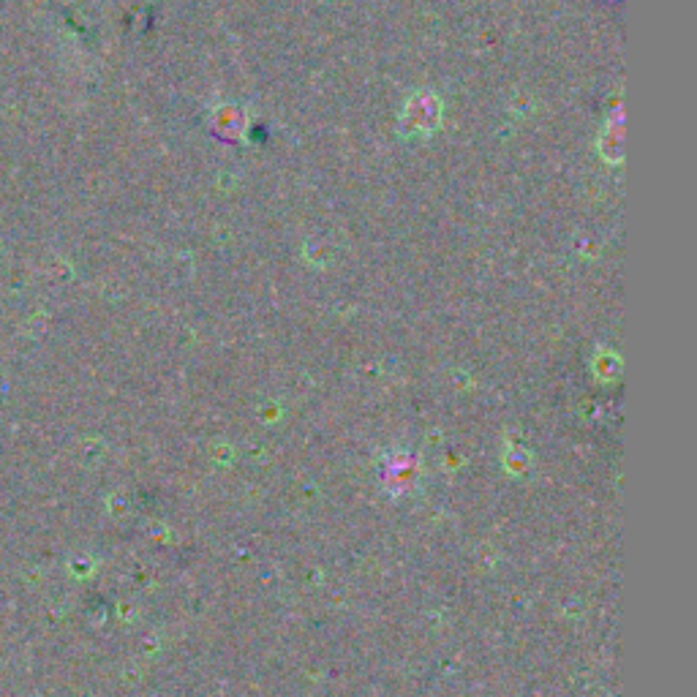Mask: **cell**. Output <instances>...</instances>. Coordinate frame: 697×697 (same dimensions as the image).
Returning a JSON list of instances; mask_svg holds the SVG:
<instances>
[{
    "mask_svg": "<svg viewBox=\"0 0 697 697\" xmlns=\"http://www.w3.org/2000/svg\"><path fill=\"white\" fill-rule=\"evenodd\" d=\"M591 374L602 384H613L621 374V354L610 346H599L597 352L591 354Z\"/></svg>",
    "mask_w": 697,
    "mask_h": 697,
    "instance_id": "cell-4",
    "label": "cell"
},
{
    "mask_svg": "<svg viewBox=\"0 0 697 697\" xmlns=\"http://www.w3.org/2000/svg\"><path fill=\"white\" fill-rule=\"evenodd\" d=\"M398 134L403 139H428L444 126V99L433 88H417L403 99L398 118Z\"/></svg>",
    "mask_w": 697,
    "mask_h": 697,
    "instance_id": "cell-1",
    "label": "cell"
},
{
    "mask_svg": "<svg viewBox=\"0 0 697 697\" xmlns=\"http://www.w3.org/2000/svg\"><path fill=\"white\" fill-rule=\"evenodd\" d=\"M303 256L311 267H327L330 259H333V248L322 237H314V240H308L303 246Z\"/></svg>",
    "mask_w": 697,
    "mask_h": 697,
    "instance_id": "cell-5",
    "label": "cell"
},
{
    "mask_svg": "<svg viewBox=\"0 0 697 697\" xmlns=\"http://www.w3.org/2000/svg\"><path fill=\"white\" fill-rule=\"evenodd\" d=\"M594 148H597V156L602 158V164H608V167H621L624 164V158H627V112H624V101L621 99L613 101V107L608 109Z\"/></svg>",
    "mask_w": 697,
    "mask_h": 697,
    "instance_id": "cell-2",
    "label": "cell"
},
{
    "mask_svg": "<svg viewBox=\"0 0 697 697\" xmlns=\"http://www.w3.org/2000/svg\"><path fill=\"white\" fill-rule=\"evenodd\" d=\"M251 123H254V120H251V112H248L243 104H237V101H221V104H216V107L210 109V115H207L210 134L221 139V142H229V145L246 142Z\"/></svg>",
    "mask_w": 697,
    "mask_h": 697,
    "instance_id": "cell-3",
    "label": "cell"
}]
</instances>
